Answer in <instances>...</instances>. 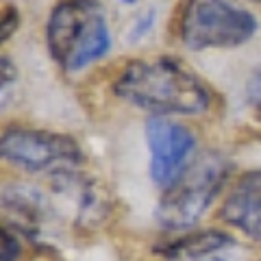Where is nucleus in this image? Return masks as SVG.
Returning <instances> with one entry per match:
<instances>
[{
    "mask_svg": "<svg viewBox=\"0 0 261 261\" xmlns=\"http://www.w3.org/2000/svg\"><path fill=\"white\" fill-rule=\"evenodd\" d=\"M116 94L135 107L154 116L183 113L194 116L209 107L205 83L176 59H137L130 61L116 79Z\"/></svg>",
    "mask_w": 261,
    "mask_h": 261,
    "instance_id": "1",
    "label": "nucleus"
},
{
    "mask_svg": "<svg viewBox=\"0 0 261 261\" xmlns=\"http://www.w3.org/2000/svg\"><path fill=\"white\" fill-rule=\"evenodd\" d=\"M46 37L53 59L68 72L83 70L111 48L107 20L94 0L59 3L48 20Z\"/></svg>",
    "mask_w": 261,
    "mask_h": 261,
    "instance_id": "2",
    "label": "nucleus"
},
{
    "mask_svg": "<svg viewBox=\"0 0 261 261\" xmlns=\"http://www.w3.org/2000/svg\"><path fill=\"white\" fill-rule=\"evenodd\" d=\"M226 176L228 163L220 154H205L196 159L172 185L166 187L154 211L157 222L168 231L194 226L220 194Z\"/></svg>",
    "mask_w": 261,
    "mask_h": 261,
    "instance_id": "3",
    "label": "nucleus"
},
{
    "mask_svg": "<svg viewBox=\"0 0 261 261\" xmlns=\"http://www.w3.org/2000/svg\"><path fill=\"white\" fill-rule=\"evenodd\" d=\"M255 31V15L228 0H185L178 20V35L192 50L240 46Z\"/></svg>",
    "mask_w": 261,
    "mask_h": 261,
    "instance_id": "4",
    "label": "nucleus"
},
{
    "mask_svg": "<svg viewBox=\"0 0 261 261\" xmlns=\"http://www.w3.org/2000/svg\"><path fill=\"white\" fill-rule=\"evenodd\" d=\"M0 152L5 161L13 163L27 172H44V170H68L83 159L79 144L68 135L39 128L11 126L3 133Z\"/></svg>",
    "mask_w": 261,
    "mask_h": 261,
    "instance_id": "5",
    "label": "nucleus"
},
{
    "mask_svg": "<svg viewBox=\"0 0 261 261\" xmlns=\"http://www.w3.org/2000/svg\"><path fill=\"white\" fill-rule=\"evenodd\" d=\"M46 200L50 218L65 216L76 226L100 222L109 209V196L100 183L68 170H57L53 174L50 196H46Z\"/></svg>",
    "mask_w": 261,
    "mask_h": 261,
    "instance_id": "6",
    "label": "nucleus"
},
{
    "mask_svg": "<svg viewBox=\"0 0 261 261\" xmlns=\"http://www.w3.org/2000/svg\"><path fill=\"white\" fill-rule=\"evenodd\" d=\"M146 140L150 148V174L157 185L170 187L187 168L196 137L174 120L152 116L146 120Z\"/></svg>",
    "mask_w": 261,
    "mask_h": 261,
    "instance_id": "7",
    "label": "nucleus"
},
{
    "mask_svg": "<svg viewBox=\"0 0 261 261\" xmlns=\"http://www.w3.org/2000/svg\"><path fill=\"white\" fill-rule=\"evenodd\" d=\"M222 220L261 242V170L246 172L222 205Z\"/></svg>",
    "mask_w": 261,
    "mask_h": 261,
    "instance_id": "8",
    "label": "nucleus"
},
{
    "mask_svg": "<svg viewBox=\"0 0 261 261\" xmlns=\"http://www.w3.org/2000/svg\"><path fill=\"white\" fill-rule=\"evenodd\" d=\"M226 244H231V238L220 231H202L183 235L181 240H174L161 248V255L170 259H200L209 257L211 252L220 250Z\"/></svg>",
    "mask_w": 261,
    "mask_h": 261,
    "instance_id": "9",
    "label": "nucleus"
},
{
    "mask_svg": "<svg viewBox=\"0 0 261 261\" xmlns=\"http://www.w3.org/2000/svg\"><path fill=\"white\" fill-rule=\"evenodd\" d=\"M246 98H248V102L252 105V107L261 111V68H257L250 74V79H248V83H246Z\"/></svg>",
    "mask_w": 261,
    "mask_h": 261,
    "instance_id": "10",
    "label": "nucleus"
},
{
    "mask_svg": "<svg viewBox=\"0 0 261 261\" xmlns=\"http://www.w3.org/2000/svg\"><path fill=\"white\" fill-rule=\"evenodd\" d=\"M20 255V244L9 231H3V261H15Z\"/></svg>",
    "mask_w": 261,
    "mask_h": 261,
    "instance_id": "11",
    "label": "nucleus"
},
{
    "mask_svg": "<svg viewBox=\"0 0 261 261\" xmlns=\"http://www.w3.org/2000/svg\"><path fill=\"white\" fill-rule=\"evenodd\" d=\"M152 22H154V11H148V13H144L142 18L135 22V27L130 29V33H128V39H140L142 35H146V33L150 31Z\"/></svg>",
    "mask_w": 261,
    "mask_h": 261,
    "instance_id": "12",
    "label": "nucleus"
},
{
    "mask_svg": "<svg viewBox=\"0 0 261 261\" xmlns=\"http://www.w3.org/2000/svg\"><path fill=\"white\" fill-rule=\"evenodd\" d=\"M15 24H18V11L13 7H7L5 9V15H3V39H7L13 33Z\"/></svg>",
    "mask_w": 261,
    "mask_h": 261,
    "instance_id": "13",
    "label": "nucleus"
},
{
    "mask_svg": "<svg viewBox=\"0 0 261 261\" xmlns=\"http://www.w3.org/2000/svg\"><path fill=\"white\" fill-rule=\"evenodd\" d=\"M202 261H222V259H218V257H205Z\"/></svg>",
    "mask_w": 261,
    "mask_h": 261,
    "instance_id": "14",
    "label": "nucleus"
},
{
    "mask_svg": "<svg viewBox=\"0 0 261 261\" xmlns=\"http://www.w3.org/2000/svg\"><path fill=\"white\" fill-rule=\"evenodd\" d=\"M122 3H135V0H122Z\"/></svg>",
    "mask_w": 261,
    "mask_h": 261,
    "instance_id": "15",
    "label": "nucleus"
},
{
    "mask_svg": "<svg viewBox=\"0 0 261 261\" xmlns=\"http://www.w3.org/2000/svg\"><path fill=\"white\" fill-rule=\"evenodd\" d=\"M255 3H261V0H255Z\"/></svg>",
    "mask_w": 261,
    "mask_h": 261,
    "instance_id": "16",
    "label": "nucleus"
}]
</instances>
